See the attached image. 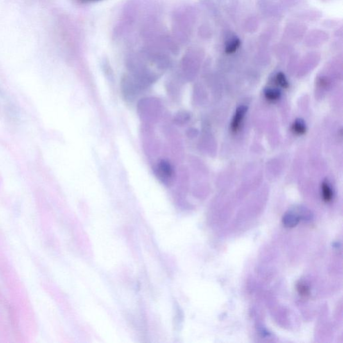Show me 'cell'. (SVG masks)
Masks as SVG:
<instances>
[{"label":"cell","instance_id":"6da1fadb","mask_svg":"<svg viewBox=\"0 0 343 343\" xmlns=\"http://www.w3.org/2000/svg\"><path fill=\"white\" fill-rule=\"evenodd\" d=\"M121 90L126 99L131 101L134 99L140 89L132 76L125 75L121 80Z\"/></svg>","mask_w":343,"mask_h":343},{"label":"cell","instance_id":"7a4b0ae2","mask_svg":"<svg viewBox=\"0 0 343 343\" xmlns=\"http://www.w3.org/2000/svg\"><path fill=\"white\" fill-rule=\"evenodd\" d=\"M155 174L158 178L164 182H168L172 180L174 172L172 166L169 161L166 160H160L155 169Z\"/></svg>","mask_w":343,"mask_h":343},{"label":"cell","instance_id":"3957f363","mask_svg":"<svg viewBox=\"0 0 343 343\" xmlns=\"http://www.w3.org/2000/svg\"><path fill=\"white\" fill-rule=\"evenodd\" d=\"M247 112H248V107L246 105H241L237 107L230 123V130L233 133H235L239 131Z\"/></svg>","mask_w":343,"mask_h":343},{"label":"cell","instance_id":"277c9868","mask_svg":"<svg viewBox=\"0 0 343 343\" xmlns=\"http://www.w3.org/2000/svg\"><path fill=\"white\" fill-rule=\"evenodd\" d=\"M302 219H306L303 212L288 211L285 213L282 218V223L286 228H295L300 223Z\"/></svg>","mask_w":343,"mask_h":343},{"label":"cell","instance_id":"5b68a950","mask_svg":"<svg viewBox=\"0 0 343 343\" xmlns=\"http://www.w3.org/2000/svg\"><path fill=\"white\" fill-rule=\"evenodd\" d=\"M321 194L325 203H330L333 198V192L328 182L324 180L321 185Z\"/></svg>","mask_w":343,"mask_h":343},{"label":"cell","instance_id":"8992f818","mask_svg":"<svg viewBox=\"0 0 343 343\" xmlns=\"http://www.w3.org/2000/svg\"><path fill=\"white\" fill-rule=\"evenodd\" d=\"M292 132L295 134L298 135H304L306 132V126H305V122L301 119H296L293 123L292 126Z\"/></svg>","mask_w":343,"mask_h":343},{"label":"cell","instance_id":"52a82bcc","mask_svg":"<svg viewBox=\"0 0 343 343\" xmlns=\"http://www.w3.org/2000/svg\"><path fill=\"white\" fill-rule=\"evenodd\" d=\"M240 46L241 41L239 38H235L232 39L227 44L226 47H225V53L229 54V55L235 53L238 50V48L240 47Z\"/></svg>","mask_w":343,"mask_h":343},{"label":"cell","instance_id":"ba28073f","mask_svg":"<svg viewBox=\"0 0 343 343\" xmlns=\"http://www.w3.org/2000/svg\"><path fill=\"white\" fill-rule=\"evenodd\" d=\"M264 95H265L266 99L271 102L278 101L281 95L280 91L274 89H266Z\"/></svg>","mask_w":343,"mask_h":343},{"label":"cell","instance_id":"9c48e42d","mask_svg":"<svg viewBox=\"0 0 343 343\" xmlns=\"http://www.w3.org/2000/svg\"><path fill=\"white\" fill-rule=\"evenodd\" d=\"M296 289L298 294L302 297L308 298L310 296V288H309L308 286L305 285V284L303 283V282H299L296 286Z\"/></svg>","mask_w":343,"mask_h":343},{"label":"cell","instance_id":"30bf717a","mask_svg":"<svg viewBox=\"0 0 343 343\" xmlns=\"http://www.w3.org/2000/svg\"><path fill=\"white\" fill-rule=\"evenodd\" d=\"M276 82L278 85L284 89H287L289 87L288 81H287L285 75L283 73H278L276 76Z\"/></svg>","mask_w":343,"mask_h":343},{"label":"cell","instance_id":"8fae6325","mask_svg":"<svg viewBox=\"0 0 343 343\" xmlns=\"http://www.w3.org/2000/svg\"><path fill=\"white\" fill-rule=\"evenodd\" d=\"M80 1H83V2H91V1H99V0H80Z\"/></svg>","mask_w":343,"mask_h":343}]
</instances>
